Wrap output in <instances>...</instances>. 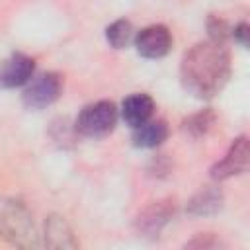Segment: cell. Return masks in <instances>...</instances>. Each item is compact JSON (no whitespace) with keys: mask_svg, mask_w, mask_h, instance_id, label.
I'll return each instance as SVG.
<instances>
[{"mask_svg":"<svg viewBox=\"0 0 250 250\" xmlns=\"http://www.w3.org/2000/svg\"><path fill=\"white\" fill-rule=\"evenodd\" d=\"M213 125H215V113L211 109H201L199 113H193L184 121V131L197 139L207 135Z\"/></svg>","mask_w":250,"mask_h":250,"instance_id":"obj_14","label":"cell"},{"mask_svg":"<svg viewBox=\"0 0 250 250\" xmlns=\"http://www.w3.org/2000/svg\"><path fill=\"white\" fill-rule=\"evenodd\" d=\"M230 78V53L227 43L205 39L188 49L180 62V82L197 100L215 98Z\"/></svg>","mask_w":250,"mask_h":250,"instance_id":"obj_1","label":"cell"},{"mask_svg":"<svg viewBox=\"0 0 250 250\" xmlns=\"http://www.w3.org/2000/svg\"><path fill=\"white\" fill-rule=\"evenodd\" d=\"M105 39L113 49H125L135 39V27L125 18L115 20L105 27Z\"/></svg>","mask_w":250,"mask_h":250,"instance_id":"obj_13","label":"cell"},{"mask_svg":"<svg viewBox=\"0 0 250 250\" xmlns=\"http://www.w3.org/2000/svg\"><path fill=\"white\" fill-rule=\"evenodd\" d=\"M221 207H223V191L219 188H203L189 199L188 213L195 217H207V215H215Z\"/></svg>","mask_w":250,"mask_h":250,"instance_id":"obj_12","label":"cell"},{"mask_svg":"<svg viewBox=\"0 0 250 250\" xmlns=\"http://www.w3.org/2000/svg\"><path fill=\"white\" fill-rule=\"evenodd\" d=\"M45 244L49 248H76L78 240L70 225L61 215H51L45 221Z\"/></svg>","mask_w":250,"mask_h":250,"instance_id":"obj_10","label":"cell"},{"mask_svg":"<svg viewBox=\"0 0 250 250\" xmlns=\"http://www.w3.org/2000/svg\"><path fill=\"white\" fill-rule=\"evenodd\" d=\"M230 35L232 39L240 45V47H248V23L246 21H240L238 25H234L230 29Z\"/></svg>","mask_w":250,"mask_h":250,"instance_id":"obj_15","label":"cell"},{"mask_svg":"<svg viewBox=\"0 0 250 250\" xmlns=\"http://www.w3.org/2000/svg\"><path fill=\"white\" fill-rule=\"evenodd\" d=\"M0 238L18 248L39 246V234L33 217L20 199L0 195Z\"/></svg>","mask_w":250,"mask_h":250,"instance_id":"obj_2","label":"cell"},{"mask_svg":"<svg viewBox=\"0 0 250 250\" xmlns=\"http://www.w3.org/2000/svg\"><path fill=\"white\" fill-rule=\"evenodd\" d=\"M174 201L164 199V201H154L146 209L141 211L137 217V230L143 232L145 236H158L160 230L168 225V221L174 215Z\"/></svg>","mask_w":250,"mask_h":250,"instance_id":"obj_8","label":"cell"},{"mask_svg":"<svg viewBox=\"0 0 250 250\" xmlns=\"http://www.w3.org/2000/svg\"><path fill=\"white\" fill-rule=\"evenodd\" d=\"M62 94V78L57 72H43L27 82L21 94L23 105L29 109H43L55 104Z\"/></svg>","mask_w":250,"mask_h":250,"instance_id":"obj_4","label":"cell"},{"mask_svg":"<svg viewBox=\"0 0 250 250\" xmlns=\"http://www.w3.org/2000/svg\"><path fill=\"white\" fill-rule=\"evenodd\" d=\"M117 107L113 102L102 100V102H94L82 107V111L78 113L76 121H74V129L88 139H102L105 135H109L115 125H117Z\"/></svg>","mask_w":250,"mask_h":250,"instance_id":"obj_3","label":"cell"},{"mask_svg":"<svg viewBox=\"0 0 250 250\" xmlns=\"http://www.w3.org/2000/svg\"><path fill=\"white\" fill-rule=\"evenodd\" d=\"M168 137V125L162 119H148L133 129V145L139 148H154Z\"/></svg>","mask_w":250,"mask_h":250,"instance_id":"obj_11","label":"cell"},{"mask_svg":"<svg viewBox=\"0 0 250 250\" xmlns=\"http://www.w3.org/2000/svg\"><path fill=\"white\" fill-rule=\"evenodd\" d=\"M133 45L145 59H162L172 49V33L162 23H152L135 33Z\"/></svg>","mask_w":250,"mask_h":250,"instance_id":"obj_5","label":"cell"},{"mask_svg":"<svg viewBox=\"0 0 250 250\" xmlns=\"http://www.w3.org/2000/svg\"><path fill=\"white\" fill-rule=\"evenodd\" d=\"M248 139L244 135H240L238 139L232 141V145L229 146L227 154L211 168V176L215 180H229L232 176L244 174L248 168Z\"/></svg>","mask_w":250,"mask_h":250,"instance_id":"obj_6","label":"cell"},{"mask_svg":"<svg viewBox=\"0 0 250 250\" xmlns=\"http://www.w3.org/2000/svg\"><path fill=\"white\" fill-rule=\"evenodd\" d=\"M152 111H154V102L145 92L131 94L121 104V117L131 129H135V127L143 125L145 121H148L152 117Z\"/></svg>","mask_w":250,"mask_h":250,"instance_id":"obj_9","label":"cell"},{"mask_svg":"<svg viewBox=\"0 0 250 250\" xmlns=\"http://www.w3.org/2000/svg\"><path fill=\"white\" fill-rule=\"evenodd\" d=\"M35 61L23 53H12L0 64V88H20L33 78Z\"/></svg>","mask_w":250,"mask_h":250,"instance_id":"obj_7","label":"cell"}]
</instances>
